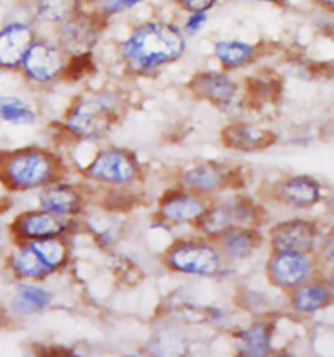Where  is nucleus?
I'll return each instance as SVG.
<instances>
[{
    "instance_id": "nucleus-1",
    "label": "nucleus",
    "mask_w": 334,
    "mask_h": 357,
    "mask_svg": "<svg viewBox=\"0 0 334 357\" xmlns=\"http://www.w3.org/2000/svg\"><path fill=\"white\" fill-rule=\"evenodd\" d=\"M186 50V37L173 24L145 22L136 28L122 46L127 64L137 73H148L179 59Z\"/></svg>"
},
{
    "instance_id": "nucleus-2",
    "label": "nucleus",
    "mask_w": 334,
    "mask_h": 357,
    "mask_svg": "<svg viewBox=\"0 0 334 357\" xmlns=\"http://www.w3.org/2000/svg\"><path fill=\"white\" fill-rule=\"evenodd\" d=\"M54 170L55 165L49 155L26 149L10 155L4 161L1 177L13 189H35L52 178Z\"/></svg>"
},
{
    "instance_id": "nucleus-3",
    "label": "nucleus",
    "mask_w": 334,
    "mask_h": 357,
    "mask_svg": "<svg viewBox=\"0 0 334 357\" xmlns=\"http://www.w3.org/2000/svg\"><path fill=\"white\" fill-rule=\"evenodd\" d=\"M101 31L102 20L98 16L79 11L59 24L61 47L72 55L89 53V49L98 41Z\"/></svg>"
},
{
    "instance_id": "nucleus-4",
    "label": "nucleus",
    "mask_w": 334,
    "mask_h": 357,
    "mask_svg": "<svg viewBox=\"0 0 334 357\" xmlns=\"http://www.w3.org/2000/svg\"><path fill=\"white\" fill-rule=\"evenodd\" d=\"M113 112L102 98L83 100L72 107L67 118V128L79 137H98L111 125Z\"/></svg>"
},
{
    "instance_id": "nucleus-5",
    "label": "nucleus",
    "mask_w": 334,
    "mask_h": 357,
    "mask_svg": "<svg viewBox=\"0 0 334 357\" xmlns=\"http://www.w3.org/2000/svg\"><path fill=\"white\" fill-rule=\"evenodd\" d=\"M21 64L28 77L37 83L51 82L63 74L65 67L63 49L46 41H34Z\"/></svg>"
},
{
    "instance_id": "nucleus-6",
    "label": "nucleus",
    "mask_w": 334,
    "mask_h": 357,
    "mask_svg": "<svg viewBox=\"0 0 334 357\" xmlns=\"http://www.w3.org/2000/svg\"><path fill=\"white\" fill-rule=\"evenodd\" d=\"M170 264L180 273L213 275L219 270L218 254L205 245L187 243L170 255Z\"/></svg>"
},
{
    "instance_id": "nucleus-7",
    "label": "nucleus",
    "mask_w": 334,
    "mask_h": 357,
    "mask_svg": "<svg viewBox=\"0 0 334 357\" xmlns=\"http://www.w3.org/2000/svg\"><path fill=\"white\" fill-rule=\"evenodd\" d=\"M34 43V31L24 22H10L0 31V67H19Z\"/></svg>"
},
{
    "instance_id": "nucleus-8",
    "label": "nucleus",
    "mask_w": 334,
    "mask_h": 357,
    "mask_svg": "<svg viewBox=\"0 0 334 357\" xmlns=\"http://www.w3.org/2000/svg\"><path fill=\"white\" fill-rule=\"evenodd\" d=\"M88 174L107 183H127L136 174L134 160L120 151H104L92 162Z\"/></svg>"
},
{
    "instance_id": "nucleus-9",
    "label": "nucleus",
    "mask_w": 334,
    "mask_h": 357,
    "mask_svg": "<svg viewBox=\"0 0 334 357\" xmlns=\"http://www.w3.org/2000/svg\"><path fill=\"white\" fill-rule=\"evenodd\" d=\"M271 242L280 252H310L315 242V228L307 221L282 222L271 231Z\"/></svg>"
},
{
    "instance_id": "nucleus-10",
    "label": "nucleus",
    "mask_w": 334,
    "mask_h": 357,
    "mask_svg": "<svg viewBox=\"0 0 334 357\" xmlns=\"http://www.w3.org/2000/svg\"><path fill=\"white\" fill-rule=\"evenodd\" d=\"M67 224L63 221L62 216L45 210L25 213L15 224L19 236L28 240L52 238L62 234Z\"/></svg>"
},
{
    "instance_id": "nucleus-11",
    "label": "nucleus",
    "mask_w": 334,
    "mask_h": 357,
    "mask_svg": "<svg viewBox=\"0 0 334 357\" xmlns=\"http://www.w3.org/2000/svg\"><path fill=\"white\" fill-rule=\"evenodd\" d=\"M192 89L217 105H229L237 92V85L226 75L202 73L193 77Z\"/></svg>"
},
{
    "instance_id": "nucleus-12",
    "label": "nucleus",
    "mask_w": 334,
    "mask_h": 357,
    "mask_svg": "<svg viewBox=\"0 0 334 357\" xmlns=\"http://www.w3.org/2000/svg\"><path fill=\"white\" fill-rule=\"evenodd\" d=\"M271 271L276 282L292 287L310 275V262L302 252H282L273 259Z\"/></svg>"
},
{
    "instance_id": "nucleus-13",
    "label": "nucleus",
    "mask_w": 334,
    "mask_h": 357,
    "mask_svg": "<svg viewBox=\"0 0 334 357\" xmlns=\"http://www.w3.org/2000/svg\"><path fill=\"white\" fill-rule=\"evenodd\" d=\"M274 140L276 137L271 132L248 125H232L223 131V143L243 151L268 147Z\"/></svg>"
},
{
    "instance_id": "nucleus-14",
    "label": "nucleus",
    "mask_w": 334,
    "mask_h": 357,
    "mask_svg": "<svg viewBox=\"0 0 334 357\" xmlns=\"http://www.w3.org/2000/svg\"><path fill=\"white\" fill-rule=\"evenodd\" d=\"M41 206L45 211L58 216H65L80 211L81 198L76 190L70 186H52L42 192Z\"/></svg>"
},
{
    "instance_id": "nucleus-15",
    "label": "nucleus",
    "mask_w": 334,
    "mask_h": 357,
    "mask_svg": "<svg viewBox=\"0 0 334 357\" xmlns=\"http://www.w3.org/2000/svg\"><path fill=\"white\" fill-rule=\"evenodd\" d=\"M248 218V210L239 203L225 204L218 208L209 211L201 216V225L209 233L228 231L238 222H243Z\"/></svg>"
},
{
    "instance_id": "nucleus-16",
    "label": "nucleus",
    "mask_w": 334,
    "mask_h": 357,
    "mask_svg": "<svg viewBox=\"0 0 334 357\" xmlns=\"http://www.w3.org/2000/svg\"><path fill=\"white\" fill-rule=\"evenodd\" d=\"M51 303V294L46 289L31 284H22L12 300V307L22 315L35 314Z\"/></svg>"
},
{
    "instance_id": "nucleus-17",
    "label": "nucleus",
    "mask_w": 334,
    "mask_h": 357,
    "mask_svg": "<svg viewBox=\"0 0 334 357\" xmlns=\"http://www.w3.org/2000/svg\"><path fill=\"white\" fill-rule=\"evenodd\" d=\"M283 194L295 206L308 207L320 198V186L312 178L295 177L285 183Z\"/></svg>"
},
{
    "instance_id": "nucleus-18",
    "label": "nucleus",
    "mask_w": 334,
    "mask_h": 357,
    "mask_svg": "<svg viewBox=\"0 0 334 357\" xmlns=\"http://www.w3.org/2000/svg\"><path fill=\"white\" fill-rule=\"evenodd\" d=\"M204 212L202 204L188 195H175L162 206V213L170 220L187 222L200 218Z\"/></svg>"
},
{
    "instance_id": "nucleus-19",
    "label": "nucleus",
    "mask_w": 334,
    "mask_h": 357,
    "mask_svg": "<svg viewBox=\"0 0 334 357\" xmlns=\"http://www.w3.org/2000/svg\"><path fill=\"white\" fill-rule=\"evenodd\" d=\"M81 8V0H37L35 12L43 22L61 24Z\"/></svg>"
},
{
    "instance_id": "nucleus-20",
    "label": "nucleus",
    "mask_w": 334,
    "mask_h": 357,
    "mask_svg": "<svg viewBox=\"0 0 334 357\" xmlns=\"http://www.w3.org/2000/svg\"><path fill=\"white\" fill-rule=\"evenodd\" d=\"M214 52L217 59L225 67L235 68L250 62L255 54V47L241 41H219L214 46Z\"/></svg>"
},
{
    "instance_id": "nucleus-21",
    "label": "nucleus",
    "mask_w": 334,
    "mask_h": 357,
    "mask_svg": "<svg viewBox=\"0 0 334 357\" xmlns=\"http://www.w3.org/2000/svg\"><path fill=\"white\" fill-rule=\"evenodd\" d=\"M10 263L13 270L24 278L37 279L50 273L49 268L42 261L41 257L31 248V243L22 248L20 252H15Z\"/></svg>"
},
{
    "instance_id": "nucleus-22",
    "label": "nucleus",
    "mask_w": 334,
    "mask_h": 357,
    "mask_svg": "<svg viewBox=\"0 0 334 357\" xmlns=\"http://www.w3.org/2000/svg\"><path fill=\"white\" fill-rule=\"evenodd\" d=\"M0 118L15 125H29L35 121L31 106L15 96H0Z\"/></svg>"
},
{
    "instance_id": "nucleus-23",
    "label": "nucleus",
    "mask_w": 334,
    "mask_h": 357,
    "mask_svg": "<svg viewBox=\"0 0 334 357\" xmlns=\"http://www.w3.org/2000/svg\"><path fill=\"white\" fill-rule=\"evenodd\" d=\"M239 349L243 355L265 356L269 351V335L264 326H253L239 335Z\"/></svg>"
},
{
    "instance_id": "nucleus-24",
    "label": "nucleus",
    "mask_w": 334,
    "mask_h": 357,
    "mask_svg": "<svg viewBox=\"0 0 334 357\" xmlns=\"http://www.w3.org/2000/svg\"><path fill=\"white\" fill-rule=\"evenodd\" d=\"M31 248L41 257L45 266L52 273L62 266L65 261V246L63 242L52 238H42V240H31Z\"/></svg>"
},
{
    "instance_id": "nucleus-25",
    "label": "nucleus",
    "mask_w": 334,
    "mask_h": 357,
    "mask_svg": "<svg viewBox=\"0 0 334 357\" xmlns=\"http://www.w3.org/2000/svg\"><path fill=\"white\" fill-rule=\"evenodd\" d=\"M257 245H259V236L255 231H244V229L230 231L223 241L226 252L234 258H243L248 255L255 248H257Z\"/></svg>"
},
{
    "instance_id": "nucleus-26",
    "label": "nucleus",
    "mask_w": 334,
    "mask_h": 357,
    "mask_svg": "<svg viewBox=\"0 0 334 357\" xmlns=\"http://www.w3.org/2000/svg\"><path fill=\"white\" fill-rule=\"evenodd\" d=\"M225 179L223 173L216 167L202 165L191 170L186 176L188 185L201 190L217 189Z\"/></svg>"
},
{
    "instance_id": "nucleus-27",
    "label": "nucleus",
    "mask_w": 334,
    "mask_h": 357,
    "mask_svg": "<svg viewBox=\"0 0 334 357\" xmlns=\"http://www.w3.org/2000/svg\"><path fill=\"white\" fill-rule=\"evenodd\" d=\"M329 298L328 291L321 285H308L302 288L295 296V305L302 312H313L326 304Z\"/></svg>"
},
{
    "instance_id": "nucleus-28",
    "label": "nucleus",
    "mask_w": 334,
    "mask_h": 357,
    "mask_svg": "<svg viewBox=\"0 0 334 357\" xmlns=\"http://www.w3.org/2000/svg\"><path fill=\"white\" fill-rule=\"evenodd\" d=\"M141 1L143 0H104L102 13L104 16L116 15V13H120V12L135 7Z\"/></svg>"
},
{
    "instance_id": "nucleus-29",
    "label": "nucleus",
    "mask_w": 334,
    "mask_h": 357,
    "mask_svg": "<svg viewBox=\"0 0 334 357\" xmlns=\"http://www.w3.org/2000/svg\"><path fill=\"white\" fill-rule=\"evenodd\" d=\"M218 0H177L180 8L189 13L195 12H208Z\"/></svg>"
},
{
    "instance_id": "nucleus-30",
    "label": "nucleus",
    "mask_w": 334,
    "mask_h": 357,
    "mask_svg": "<svg viewBox=\"0 0 334 357\" xmlns=\"http://www.w3.org/2000/svg\"><path fill=\"white\" fill-rule=\"evenodd\" d=\"M207 20H208L207 12L191 13L187 19V22H186V25H184V31L189 36H193V34H196V33L200 32L202 29V26L205 25Z\"/></svg>"
},
{
    "instance_id": "nucleus-31",
    "label": "nucleus",
    "mask_w": 334,
    "mask_h": 357,
    "mask_svg": "<svg viewBox=\"0 0 334 357\" xmlns=\"http://www.w3.org/2000/svg\"><path fill=\"white\" fill-rule=\"evenodd\" d=\"M313 1L317 3V4H320L321 7L326 8V10L334 11V0H313Z\"/></svg>"
},
{
    "instance_id": "nucleus-32",
    "label": "nucleus",
    "mask_w": 334,
    "mask_h": 357,
    "mask_svg": "<svg viewBox=\"0 0 334 357\" xmlns=\"http://www.w3.org/2000/svg\"><path fill=\"white\" fill-rule=\"evenodd\" d=\"M259 1H264V3H271V4H282L285 0H259Z\"/></svg>"
},
{
    "instance_id": "nucleus-33",
    "label": "nucleus",
    "mask_w": 334,
    "mask_h": 357,
    "mask_svg": "<svg viewBox=\"0 0 334 357\" xmlns=\"http://www.w3.org/2000/svg\"><path fill=\"white\" fill-rule=\"evenodd\" d=\"M332 285H333V289H334V275H333V278H332Z\"/></svg>"
}]
</instances>
